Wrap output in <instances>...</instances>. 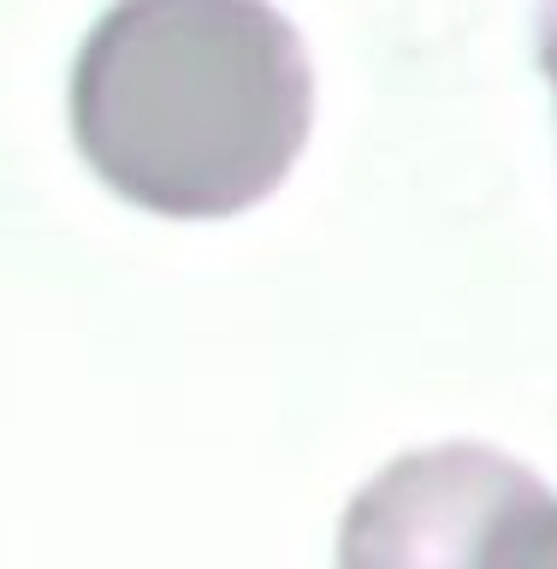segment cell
Instances as JSON below:
<instances>
[{"label": "cell", "instance_id": "obj_3", "mask_svg": "<svg viewBox=\"0 0 557 569\" xmlns=\"http://www.w3.org/2000/svg\"><path fill=\"white\" fill-rule=\"evenodd\" d=\"M475 569H557V498L534 469L498 505Z\"/></svg>", "mask_w": 557, "mask_h": 569}, {"label": "cell", "instance_id": "obj_1", "mask_svg": "<svg viewBox=\"0 0 557 569\" xmlns=\"http://www.w3.org/2000/svg\"><path fill=\"white\" fill-rule=\"evenodd\" d=\"M309 119V48L267 0H113L71 66L83 160L167 220H226L273 196Z\"/></svg>", "mask_w": 557, "mask_h": 569}, {"label": "cell", "instance_id": "obj_2", "mask_svg": "<svg viewBox=\"0 0 557 569\" xmlns=\"http://www.w3.org/2000/svg\"><path fill=\"white\" fill-rule=\"evenodd\" d=\"M528 462L487 445H434L374 475L345 510L338 569H475L498 505Z\"/></svg>", "mask_w": 557, "mask_h": 569}, {"label": "cell", "instance_id": "obj_4", "mask_svg": "<svg viewBox=\"0 0 557 569\" xmlns=\"http://www.w3.org/2000/svg\"><path fill=\"white\" fill-rule=\"evenodd\" d=\"M540 66L557 89V0H540Z\"/></svg>", "mask_w": 557, "mask_h": 569}]
</instances>
